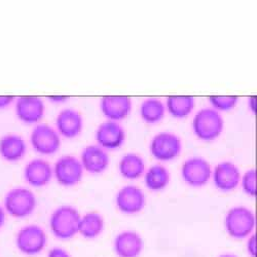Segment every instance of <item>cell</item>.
I'll return each instance as SVG.
<instances>
[{
    "label": "cell",
    "instance_id": "6da1fadb",
    "mask_svg": "<svg viewBox=\"0 0 257 257\" xmlns=\"http://www.w3.org/2000/svg\"><path fill=\"white\" fill-rule=\"evenodd\" d=\"M79 211L70 205H62L50 216L49 226L54 237L60 241H70L78 234Z\"/></svg>",
    "mask_w": 257,
    "mask_h": 257
},
{
    "label": "cell",
    "instance_id": "7a4b0ae2",
    "mask_svg": "<svg viewBox=\"0 0 257 257\" xmlns=\"http://www.w3.org/2000/svg\"><path fill=\"white\" fill-rule=\"evenodd\" d=\"M256 217L254 212L245 206L230 208L224 218L225 231L233 240L242 241L254 233Z\"/></svg>",
    "mask_w": 257,
    "mask_h": 257
},
{
    "label": "cell",
    "instance_id": "3957f363",
    "mask_svg": "<svg viewBox=\"0 0 257 257\" xmlns=\"http://www.w3.org/2000/svg\"><path fill=\"white\" fill-rule=\"evenodd\" d=\"M3 207L11 217L23 219L34 213L37 207V199L31 189L18 186L7 192Z\"/></svg>",
    "mask_w": 257,
    "mask_h": 257
},
{
    "label": "cell",
    "instance_id": "277c9868",
    "mask_svg": "<svg viewBox=\"0 0 257 257\" xmlns=\"http://www.w3.org/2000/svg\"><path fill=\"white\" fill-rule=\"evenodd\" d=\"M47 244V232L36 224H28L20 228L15 238V245L18 251L30 257L39 255L46 249Z\"/></svg>",
    "mask_w": 257,
    "mask_h": 257
},
{
    "label": "cell",
    "instance_id": "5b68a950",
    "mask_svg": "<svg viewBox=\"0 0 257 257\" xmlns=\"http://www.w3.org/2000/svg\"><path fill=\"white\" fill-rule=\"evenodd\" d=\"M192 131L203 141H212L220 136L224 120L220 113L213 108H203L192 119Z\"/></svg>",
    "mask_w": 257,
    "mask_h": 257
},
{
    "label": "cell",
    "instance_id": "8992f818",
    "mask_svg": "<svg viewBox=\"0 0 257 257\" xmlns=\"http://www.w3.org/2000/svg\"><path fill=\"white\" fill-rule=\"evenodd\" d=\"M84 170L80 161L71 155L60 157L54 167L53 173L57 182L65 187H71L78 184L83 176Z\"/></svg>",
    "mask_w": 257,
    "mask_h": 257
},
{
    "label": "cell",
    "instance_id": "52a82bcc",
    "mask_svg": "<svg viewBox=\"0 0 257 257\" xmlns=\"http://www.w3.org/2000/svg\"><path fill=\"white\" fill-rule=\"evenodd\" d=\"M30 143L34 151L42 156L56 154L61 146V137L56 128L47 123H37L30 134Z\"/></svg>",
    "mask_w": 257,
    "mask_h": 257
},
{
    "label": "cell",
    "instance_id": "ba28073f",
    "mask_svg": "<svg viewBox=\"0 0 257 257\" xmlns=\"http://www.w3.org/2000/svg\"><path fill=\"white\" fill-rule=\"evenodd\" d=\"M181 148L180 138L176 134L168 131L155 135L149 145L152 156L161 162H169L176 159L181 153Z\"/></svg>",
    "mask_w": 257,
    "mask_h": 257
},
{
    "label": "cell",
    "instance_id": "9c48e42d",
    "mask_svg": "<svg viewBox=\"0 0 257 257\" xmlns=\"http://www.w3.org/2000/svg\"><path fill=\"white\" fill-rule=\"evenodd\" d=\"M212 176L210 163L201 157L187 159L181 167V177L191 187H202L206 185Z\"/></svg>",
    "mask_w": 257,
    "mask_h": 257
},
{
    "label": "cell",
    "instance_id": "30bf717a",
    "mask_svg": "<svg viewBox=\"0 0 257 257\" xmlns=\"http://www.w3.org/2000/svg\"><path fill=\"white\" fill-rule=\"evenodd\" d=\"M17 117L26 124H37L45 116L46 106L41 98L35 96L19 97L15 103Z\"/></svg>",
    "mask_w": 257,
    "mask_h": 257
},
{
    "label": "cell",
    "instance_id": "8fae6325",
    "mask_svg": "<svg viewBox=\"0 0 257 257\" xmlns=\"http://www.w3.org/2000/svg\"><path fill=\"white\" fill-rule=\"evenodd\" d=\"M146 199L143 190L136 185L121 187L115 197L117 209L125 215H135L145 207Z\"/></svg>",
    "mask_w": 257,
    "mask_h": 257
},
{
    "label": "cell",
    "instance_id": "7c38bea8",
    "mask_svg": "<svg viewBox=\"0 0 257 257\" xmlns=\"http://www.w3.org/2000/svg\"><path fill=\"white\" fill-rule=\"evenodd\" d=\"M241 171L231 162H221L212 170V180L215 187L222 192L234 190L241 182Z\"/></svg>",
    "mask_w": 257,
    "mask_h": 257
},
{
    "label": "cell",
    "instance_id": "4fadbf2b",
    "mask_svg": "<svg viewBox=\"0 0 257 257\" xmlns=\"http://www.w3.org/2000/svg\"><path fill=\"white\" fill-rule=\"evenodd\" d=\"M144 250V241L135 230H122L113 241V251L116 257H140Z\"/></svg>",
    "mask_w": 257,
    "mask_h": 257
},
{
    "label": "cell",
    "instance_id": "5bb4252c",
    "mask_svg": "<svg viewBox=\"0 0 257 257\" xmlns=\"http://www.w3.org/2000/svg\"><path fill=\"white\" fill-rule=\"evenodd\" d=\"M54 176L53 167L42 159H33L24 168V179L32 187H44Z\"/></svg>",
    "mask_w": 257,
    "mask_h": 257
},
{
    "label": "cell",
    "instance_id": "9a60e30c",
    "mask_svg": "<svg viewBox=\"0 0 257 257\" xmlns=\"http://www.w3.org/2000/svg\"><path fill=\"white\" fill-rule=\"evenodd\" d=\"M80 163L84 171L90 174H101L108 168L110 159L99 145H88L80 155Z\"/></svg>",
    "mask_w": 257,
    "mask_h": 257
},
{
    "label": "cell",
    "instance_id": "2e32d148",
    "mask_svg": "<svg viewBox=\"0 0 257 257\" xmlns=\"http://www.w3.org/2000/svg\"><path fill=\"white\" fill-rule=\"evenodd\" d=\"M96 140L103 149L119 148L125 140L124 128L116 121L102 122L96 131Z\"/></svg>",
    "mask_w": 257,
    "mask_h": 257
},
{
    "label": "cell",
    "instance_id": "e0dca14e",
    "mask_svg": "<svg viewBox=\"0 0 257 257\" xmlns=\"http://www.w3.org/2000/svg\"><path fill=\"white\" fill-rule=\"evenodd\" d=\"M132 109V101L126 96H106L101 100V111L111 121H120L127 117Z\"/></svg>",
    "mask_w": 257,
    "mask_h": 257
},
{
    "label": "cell",
    "instance_id": "ac0fdd59",
    "mask_svg": "<svg viewBox=\"0 0 257 257\" xmlns=\"http://www.w3.org/2000/svg\"><path fill=\"white\" fill-rule=\"evenodd\" d=\"M56 127L60 136L68 139L75 138L82 131V116L74 109H63L56 118Z\"/></svg>",
    "mask_w": 257,
    "mask_h": 257
},
{
    "label": "cell",
    "instance_id": "d6986e66",
    "mask_svg": "<svg viewBox=\"0 0 257 257\" xmlns=\"http://www.w3.org/2000/svg\"><path fill=\"white\" fill-rule=\"evenodd\" d=\"M27 152V144L23 137L8 134L0 138V157L7 162H18Z\"/></svg>",
    "mask_w": 257,
    "mask_h": 257
},
{
    "label": "cell",
    "instance_id": "ffe728a7",
    "mask_svg": "<svg viewBox=\"0 0 257 257\" xmlns=\"http://www.w3.org/2000/svg\"><path fill=\"white\" fill-rule=\"evenodd\" d=\"M105 228L104 217L98 212H88L81 215L78 225V234L85 240H95Z\"/></svg>",
    "mask_w": 257,
    "mask_h": 257
},
{
    "label": "cell",
    "instance_id": "44dd1931",
    "mask_svg": "<svg viewBox=\"0 0 257 257\" xmlns=\"http://www.w3.org/2000/svg\"><path fill=\"white\" fill-rule=\"evenodd\" d=\"M118 170L123 178L127 180H136L144 174L145 163L139 155L130 153L121 158L118 164Z\"/></svg>",
    "mask_w": 257,
    "mask_h": 257
},
{
    "label": "cell",
    "instance_id": "7402d4cb",
    "mask_svg": "<svg viewBox=\"0 0 257 257\" xmlns=\"http://www.w3.org/2000/svg\"><path fill=\"white\" fill-rule=\"evenodd\" d=\"M170 182V173L162 165H154L144 172V184L152 191L165 189Z\"/></svg>",
    "mask_w": 257,
    "mask_h": 257
},
{
    "label": "cell",
    "instance_id": "603a6c76",
    "mask_svg": "<svg viewBox=\"0 0 257 257\" xmlns=\"http://www.w3.org/2000/svg\"><path fill=\"white\" fill-rule=\"evenodd\" d=\"M165 107L171 116L175 118H184L194 110L195 98L191 96H169Z\"/></svg>",
    "mask_w": 257,
    "mask_h": 257
},
{
    "label": "cell",
    "instance_id": "cb8c5ba5",
    "mask_svg": "<svg viewBox=\"0 0 257 257\" xmlns=\"http://www.w3.org/2000/svg\"><path fill=\"white\" fill-rule=\"evenodd\" d=\"M166 107L164 103L157 98H147L141 105L139 113L141 118L147 123H157L161 121L165 115Z\"/></svg>",
    "mask_w": 257,
    "mask_h": 257
},
{
    "label": "cell",
    "instance_id": "d4e9b609",
    "mask_svg": "<svg viewBox=\"0 0 257 257\" xmlns=\"http://www.w3.org/2000/svg\"><path fill=\"white\" fill-rule=\"evenodd\" d=\"M239 98L237 96H210L209 102L216 111H230L237 106Z\"/></svg>",
    "mask_w": 257,
    "mask_h": 257
},
{
    "label": "cell",
    "instance_id": "484cf974",
    "mask_svg": "<svg viewBox=\"0 0 257 257\" xmlns=\"http://www.w3.org/2000/svg\"><path fill=\"white\" fill-rule=\"evenodd\" d=\"M243 191L250 198L256 197V171L250 169L243 174L240 182Z\"/></svg>",
    "mask_w": 257,
    "mask_h": 257
},
{
    "label": "cell",
    "instance_id": "4316f807",
    "mask_svg": "<svg viewBox=\"0 0 257 257\" xmlns=\"http://www.w3.org/2000/svg\"><path fill=\"white\" fill-rule=\"evenodd\" d=\"M246 251L249 257H256V235L253 233L248 239H246Z\"/></svg>",
    "mask_w": 257,
    "mask_h": 257
},
{
    "label": "cell",
    "instance_id": "83f0119b",
    "mask_svg": "<svg viewBox=\"0 0 257 257\" xmlns=\"http://www.w3.org/2000/svg\"><path fill=\"white\" fill-rule=\"evenodd\" d=\"M47 257H72L71 254L61 247H53L48 252Z\"/></svg>",
    "mask_w": 257,
    "mask_h": 257
},
{
    "label": "cell",
    "instance_id": "f1b7e54d",
    "mask_svg": "<svg viewBox=\"0 0 257 257\" xmlns=\"http://www.w3.org/2000/svg\"><path fill=\"white\" fill-rule=\"evenodd\" d=\"M15 101L13 96H0V109H5Z\"/></svg>",
    "mask_w": 257,
    "mask_h": 257
},
{
    "label": "cell",
    "instance_id": "f546056e",
    "mask_svg": "<svg viewBox=\"0 0 257 257\" xmlns=\"http://www.w3.org/2000/svg\"><path fill=\"white\" fill-rule=\"evenodd\" d=\"M49 100L52 101L53 103H63L68 100V97L65 96H51L49 97Z\"/></svg>",
    "mask_w": 257,
    "mask_h": 257
},
{
    "label": "cell",
    "instance_id": "4dcf8cb0",
    "mask_svg": "<svg viewBox=\"0 0 257 257\" xmlns=\"http://www.w3.org/2000/svg\"><path fill=\"white\" fill-rule=\"evenodd\" d=\"M6 218H7V213L4 209L3 206H0V229H2L6 223Z\"/></svg>",
    "mask_w": 257,
    "mask_h": 257
},
{
    "label": "cell",
    "instance_id": "1f68e13d",
    "mask_svg": "<svg viewBox=\"0 0 257 257\" xmlns=\"http://www.w3.org/2000/svg\"><path fill=\"white\" fill-rule=\"evenodd\" d=\"M249 108L251 109V111L253 113L256 112V99H255V97H251L249 99Z\"/></svg>",
    "mask_w": 257,
    "mask_h": 257
},
{
    "label": "cell",
    "instance_id": "d6a6232c",
    "mask_svg": "<svg viewBox=\"0 0 257 257\" xmlns=\"http://www.w3.org/2000/svg\"><path fill=\"white\" fill-rule=\"evenodd\" d=\"M218 257H239V256L235 255V254H232V253H224V254L219 255Z\"/></svg>",
    "mask_w": 257,
    "mask_h": 257
}]
</instances>
